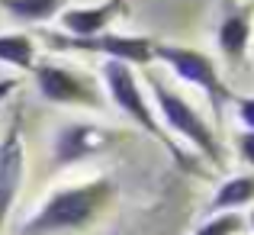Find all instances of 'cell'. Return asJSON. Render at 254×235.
I'll return each instance as SVG.
<instances>
[{
	"label": "cell",
	"instance_id": "6da1fadb",
	"mask_svg": "<svg viewBox=\"0 0 254 235\" xmlns=\"http://www.w3.org/2000/svg\"><path fill=\"white\" fill-rule=\"evenodd\" d=\"M116 193L113 177H97L77 187H62L55 190L39 213L23 226V235H55V232H81L97 219V213Z\"/></svg>",
	"mask_w": 254,
	"mask_h": 235
},
{
	"label": "cell",
	"instance_id": "7a4b0ae2",
	"mask_svg": "<svg viewBox=\"0 0 254 235\" xmlns=\"http://www.w3.org/2000/svg\"><path fill=\"white\" fill-rule=\"evenodd\" d=\"M100 75H103V84H106V90H110V100L116 103V110H123L142 132H148L151 139H158V142L168 149V155L174 158L177 167H184V171H193V167H196V161L187 158V152L174 142L171 132L164 129V126L155 119V113L148 110V100H145V93H142V87H138V80H135L129 65L106 58L103 68H100Z\"/></svg>",
	"mask_w": 254,
	"mask_h": 235
},
{
	"label": "cell",
	"instance_id": "3957f363",
	"mask_svg": "<svg viewBox=\"0 0 254 235\" xmlns=\"http://www.w3.org/2000/svg\"><path fill=\"white\" fill-rule=\"evenodd\" d=\"M148 87H151V93H155L158 110H161L164 129L177 132V136H184L190 145H196L199 155L209 161L212 167H222L225 161H222V149H219V139H216V132H212V126L206 123V119L199 116V113L193 110L180 93H174L171 87H164L161 78L151 75L148 78Z\"/></svg>",
	"mask_w": 254,
	"mask_h": 235
},
{
	"label": "cell",
	"instance_id": "277c9868",
	"mask_svg": "<svg viewBox=\"0 0 254 235\" xmlns=\"http://www.w3.org/2000/svg\"><path fill=\"white\" fill-rule=\"evenodd\" d=\"M155 62H164L180 80L199 87V90L212 100V106H216V119L222 123V100L229 103V100H235V97H232V90L222 84V78H219V71H216V65H212L209 55L193 52V49H184V45L155 42Z\"/></svg>",
	"mask_w": 254,
	"mask_h": 235
},
{
	"label": "cell",
	"instance_id": "5b68a950",
	"mask_svg": "<svg viewBox=\"0 0 254 235\" xmlns=\"http://www.w3.org/2000/svg\"><path fill=\"white\" fill-rule=\"evenodd\" d=\"M45 39L58 52H93V55H106L113 62H126V65L155 62V39L148 36L97 32V36H87V39H74V36H64V32H45Z\"/></svg>",
	"mask_w": 254,
	"mask_h": 235
},
{
	"label": "cell",
	"instance_id": "8992f818",
	"mask_svg": "<svg viewBox=\"0 0 254 235\" xmlns=\"http://www.w3.org/2000/svg\"><path fill=\"white\" fill-rule=\"evenodd\" d=\"M119 132L113 126H97V123H64L52 142V164L55 167H71L87 158H97L110 152L119 142Z\"/></svg>",
	"mask_w": 254,
	"mask_h": 235
},
{
	"label": "cell",
	"instance_id": "52a82bcc",
	"mask_svg": "<svg viewBox=\"0 0 254 235\" xmlns=\"http://www.w3.org/2000/svg\"><path fill=\"white\" fill-rule=\"evenodd\" d=\"M29 75L36 78L39 93L55 106H100L97 90L71 68L45 62V65H36Z\"/></svg>",
	"mask_w": 254,
	"mask_h": 235
},
{
	"label": "cell",
	"instance_id": "ba28073f",
	"mask_svg": "<svg viewBox=\"0 0 254 235\" xmlns=\"http://www.w3.org/2000/svg\"><path fill=\"white\" fill-rule=\"evenodd\" d=\"M23 174H26V149H23V132L13 123L10 129L0 139V232L3 223L10 216L13 203L19 197V187H23Z\"/></svg>",
	"mask_w": 254,
	"mask_h": 235
},
{
	"label": "cell",
	"instance_id": "9c48e42d",
	"mask_svg": "<svg viewBox=\"0 0 254 235\" xmlns=\"http://www.w3.org/2000/svg\"><path fill=\"white\" fill-rule=\"evenodd\" d=\"M126 3L129 0H103L97 6H64L58 13V19H62L64 36L87 39V36H97V32H106V26L126 10Z\"/></svg>",
	"mask_w": 254,
	"mask_h": 235
},
{
	"label": "cell",
	"instance_id": "30bf717a",
	"mask_svg": "<svg viewBox=\"0 0 254 235\" xmlns=\"http://www.w3.org/2000/svg\"><path fill=\"white\" fill-rule=\"evenodd\" d=\"M251 39V10L245 6H229L219 23V49L229 58L232 65H238L245 58V49H248Z\"/></svg>",
	"mask_w": 254,
	"mask_h": 235
},
{
	"label": "cell",
	"instance_id": "8fae6325",
	"mask_svg": "<svg viewBox=\"0 0 254 235\" xmlns=\"http://www.w3.org/2000/svg\"><path fill=\"white\" fill-rule=\"evenodd\" d=\"M254 200V174H242V177H229L216 190L209 203V213H235L238 206Z\"/></svg>",
	"mask_w": 254,
	"mask_h": 235
},
{
	"label": "cell",
	"instance_id": "7c38bea8",
	"mask_svg": "<svg viewBox=\"0 0 254 235\" xmlns=\"http://www.w3.org/2000/svg\"><path fill=\"white\" fill-rule=\"evenodd\" d=\"M0 6H3L13 19L36 26V23H45V19L58 16V13L68 6V0H0Z\"/></svg>",
	"mask_w": 254,
	"mask_h": 235
},
{
	"label": "cell",
	"instance_id": "4fadbf2b",
	"mask_svg": "<svg viewBox=\"0 0 254 235\" xmlns=\"http://www.w3.org/2000/svg\"><path fill=\"white\" fill-rule=\"evenodd\" d=\"M0 62L19 71L36 68V42L29 32H3L0 36Z\"/></svg>",
	"mask_w": 254,
	"mask_h": 235
},
{
	"label": "cell",
	"instance_id": "5bb4252c",
	"mask_svg": "<svg viewBox=\"0 0 254 235\" xmlns=\"http://www.w3.org/2000/svg\"><path fill=\"white\" fill-rule=\"evenodd\" d=\"M242 229H245V216H238V213H212L190 235H238Z\"/></svg>",
	"mask_w": 254,
	"mask_h": 235
},
{
	"label": "cell",
	"instance_id": "9a60e30c",
	"mask_svg": "<svg viewBox=\"0 0 254 235\" xmlns=\"http://www.w3.org/2000/svg\"><path fill=\"white\" fill-rule=\"evenodd\" d=\"M238 152H242V161L254 167V129H245L238 136Z\"/></svg>",
	"mask_w": 254,
	"mask_h": 235
},
{
	"label": "cell",
	"instance_id": "2e32d148",
	"mask_svg": "<svg viewBox=\"0 0 254 235\" xmlns=\"http://www.w3.org/2000/svg\"><path fill=\"white\" fill-rule=\"evenodd\" d=\"M238 116H242L245 129H254V97H242V100H238Z\"/></svg>",
	"mask_w": 254,
	"mask_h": 235
},
{
	"label": "cell",
	"instance_id": "e0dca14e",
	"mask_svg": "<svg viewBox=\"0 0 254 235\" xmlns=\"http://www.w3.org/2000/svg\"><path fill=\"white\" fill-rule=\"evenodd\" d=\"M13 87H16V80H0V100H3L6 93L13 90Z\"/></svg>",
	"mask_w": 254,
	"mask_h": 235
},
{
	"label": "cell",
	"instance_id": "ac0fdd59",
	"mask_svg": "<svg viewBox=\"0 0 254 235\" xmlns=\"http://www.w3.org/2000/svg\"><path fill=\"white\" fill-rule=\"evenodd\" d=\"M248 226H251V232H254V210H251V216H248Z\"/></svg>",
	"mask_w": 254,
	"mask_h": 235
}]
</instances>
